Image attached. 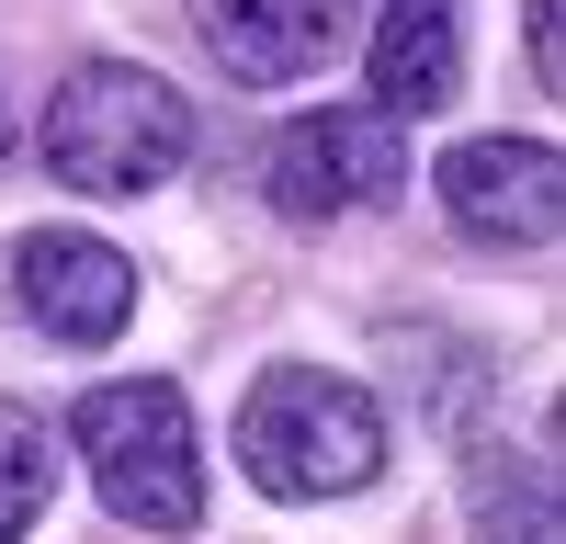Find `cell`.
<instances>
[{
	"label": "cell",
	"mask_w": 566,
	"mask_h": 544,
	"mask_svg": "<svg viewBox=\"0 0 566 544\" xmlns=\"http://www.w3.org/2000/svg\"><path fill=\"white\" fill-rule=\"evenodd\" d=\"M34 148L69 193H159L193 159V103L136 57H80L57 80V103H45Z\"/></svg>",
	"instance_id": "1"
},
{
	"label": "cell",
	"mask_w": 566,
	"mask_h": 544,
	"mask_svg": "<svg viewBox=\"0 0 566 544\" xmlns=\"http://www.w3.org/2000/svg\"><path fill=\"white\" fill-rule=\"evenodd\" d=\"M239 465L261 499H352L386 465V408L328 363H272L239 397Z\"/></svg>",
	"instance_id": "2"
},
{
	"label": "cell",
	"mask_w": 566,
	"mask_h": 544,
	"mask_svg": "<svg viewBox=\"0 0 566 544\" xmlns=\"http://www.w3.org/2000/svg\"><path fill=\"white\" fill-rule=\"evenodd\" d=\"M69 453L91 465L103 511L136 533H193L205 522V442L181 386L136 375V386H80L69 397Z\"/></svg>",
	"instance_id": "3"
},
{
	"label": "cell",
	"mask_w": 566,
	"mask_h": 544,
	"mask_svg": "<svg viewBox=\"0 0 566 544\" xmlns=\"http://www.w3.org/2000/svg\"><path fill=\"white\" fill-rule=\"evenodd\" d=\"M408 181V136L386 114H363V103H328V114H295L272 136V205L283 216H363V205H386Z\"/></svg>",
	"instance_id": "4"
},
{
	"label": "cell",
	"mask_w": 566,
	"mask_h": 544,
	"mask_svg": "<svg viewBox=\"0 0 566 544\" xmlns=\"http://www.w3.org/2000/svg\"><path fill=\"white\" fill-rule=\"evenodd\" d=\"M431 193L476 250H544L555 205H566V170H555L544 136H464V148H442Z\"/></svg>",
	"instance_id": "5"
},
{
	"label": "cell",
	"mask_w": 566,
	"mask_h": 544,
	"mask_svg": "<svg viewBox=\"0 0 566 544\" xmlns=\"http://www.w3.org/2000/svg\"><path fill=\"white\" fill-rule=\"evenodd\" d=\"M12 295L45 341L69 352H103L125 317H136V261L114 239H80V227H34V239L12 250Z\"/></svg>",
	"instance_id": "6"
},
{
	"label": "cell",
	"mask_w": 566,
	"mask_h": 544,
	"mask_svg": "<svg viewBox=\"0 0 566 544\" xmlns=\"http://www.w3.org/2000/svg\"><path fill=\"white\" fill-rule=\"evenodd\" d=\"M193 34L227 80L283 91V80L328 69V45L352 34V0H193Z\"/></svg>",
	"instance_id": "7"
},
{
	"label": "cell",
	"mask_w": 566,
	"mask_h": 544,
	"mask_svg": "<svg viewBox=\"0 0 566 544\" xmlns=\"http://www.w3.org/2000/svg\"><path fill=\"white\" fill-rule=\"evenodd\" d=\"M363 57H374V114H442L453 103V80H464V23H453V0H386L363 34Z\"/></svg>",
	"instance_id": "8"
},
{
	"label": "cell",
	"mask_w": 566,
	"mask_h": 544,
	"mask_svg": "<svg viewBox=\"0 0 566 544\" xmlns=\"http://www.w3.org/2000/svg\"><path fill=\"white\" fill-rule=\"evenodd\" d=\"M464 533L476 544H566L555 477L533 465V453H476V477H464Z\"/></svg>",
	"instance_id": "9"
},
{
	"label": "cell",
	"mask_w": 566,
	"mask_h": 544,
	"mask_svg": "<svg viewBox=\"0 0 566 544\" xmlns=\"http://www.w3.org/2000/svg\"><path fill=\"white\" fill-rule=\"evenodd\" d=\"M45 499H57V431L0 397V544H23L45 522Z\"/></svg>",
	"instance_id": "10"
},
{
	"label": "cell",
	"mask_w": 566,
	"mask_h": 544,
	"mask_svg": "<svg viewBox=\"0 0 566 544\" xmlns=\"http://www.w3.org/2000/svg\"><path fill=\"white\" fill-rule=\"evenodd\" d=\"M522 45H533V80H566V45H555V0H522Z\"/></svg>",
	"instance_id": "11"
},
{
	"label": "cell",
	"mask_w": 566,
	"mask_h": 544,
	"mask_svg": "<svg viewBox=\"0 0 566 544\" xmlns=\"http://www.w3.org/2000/svg\"><path fill=\"white\" fill-rule=\"evenodd\" d=\"M0 148H12V125H0Z\"/></svg>",
	"instance_id": "12"
}]
</instances>
